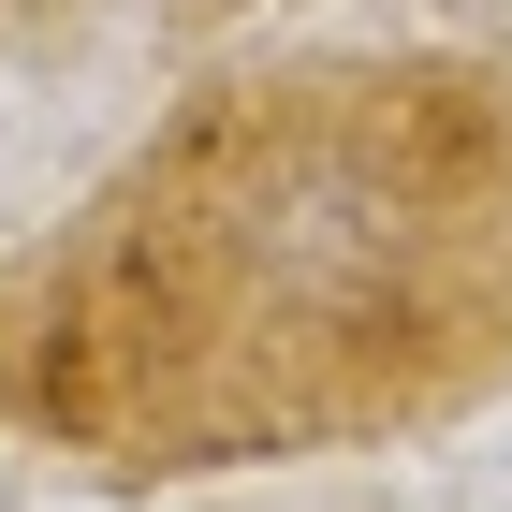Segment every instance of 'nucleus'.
Instances as JSON below:
<instances>
[]
</instances>
